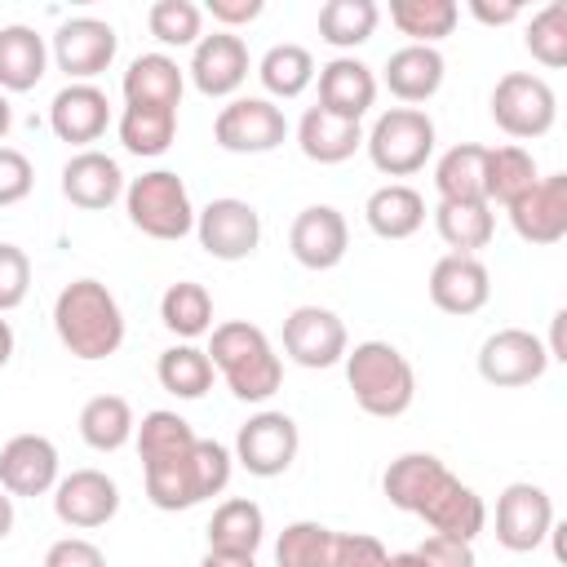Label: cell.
<instances>
[{
	"label": "cell",
	"mask_w": 567,
	"mask_h": 567,
	"mask_svg": "<svg viewBox=\"0 0 567 567\" xmlns=\"http://www.w3.org/2000/svg\"><path fill=\"white\" fill-rule=\"evenodd\" d=\"M35 186V168L18 146H0V208H13L31 195Z\"/></svg>",
	"instance_id": "46"
},
{
	"label": "cell",
	"mask_w": 567,
	"mask_h": 567,
	"mask_svg": "<svg viewBox=\"0 0 567 567\" xmlns=\"http://www.w3.org/2000/svg\"><path fill=\"white\" fill-rule=\"evenodd\" d=\"M381 492L394 509L403 514H416L430 532L439 536H456V540H470L487 527V505L483 496L461 483L434 452H403L385 465L381 474Z\"/></svg>",
	"instance_id": "2"
},
{
	"label": "cell",
	"mask_w": 567,
	"mask_h": 567,
	"mask_svg": "<svg viewBox=\"0 0 567 567\" xmlns=\"http://www.w3.org/2000/svg\"><path fill=\"white\" fill-rule=\"evenodd\" d=\"M208 549H221V554H257L261 540H266V514L257 501L248 496H230L213 509L208 518Z\"/></svg>",
	"instance_id": "30"
},
{
	"label": "cell",
	"mask_w": 567,
	"mask_h": 567,
	"mask_svg": "<svg viewBox=\"0 0 567 567\" xmlns=\"http://www.w3.org/2000/svg\"><path fill=\"white\" fill-rule=\"evenodd\" d=\"M261 0H208L204 13H213V22H221V31H235V27H248L261 18Z\"/></svg>",
	"instance_id": "49"
},
{
	"label": "cell",
	"mask_w": 567,
	"mask_h": 567,
	"mask_svg": "<svg viewBox=\"0 0 567 567\" xmlns=\"http://www.w3.org/2000/svg\"><path fill=\"white\" fill-rule=\"evenodd\" d=\"M346 385L354 394V403L368 412V416H381V421H394L412 408L416 399V372L408 363V354L390 341H359L354 350H346Z\"/></svg>",
	"instance_id": "5"
},
{
	"label": "cell",
	"mask_w": 567,
	"mask_h": 567,
	"mask_svg": "<svg viewBox=\"0 0 567 567\" xmlns=\"http://www.w3.org/2000/svg\"><path fill=\"white\" fill-rule=\"evenodd\" d=\"M31 292V257L18 244H0V315L18 310Z\"/></svg>",
	"instance_id": "44"
},
{
	"label": "cell",
	"mask_w": 567,
	"mask_h": 567,
	"mask_svg": "<svg viewBox=\"0 0 567 567\" xmlns=\"http://www.w3.org/2000/svg\"><path fill=\"white\" fill-rule=\"evenodd\" d=\"M124 213H128L133 230H142L146 239H159V244L186 239L195 230L190 190L173 168H151V173L133 177L124 186Z\"/></svg>",
	"instance_id": "6"
},
{
	"label": "cell",
	"mask_w": 567,
	"mask_h": 567,
	"mask_svg": "<svg viewBox=\"0 0 567 567\" xmlns=\"http://www.w3.org/2000/svg\"><path fill=\"white\" fill-rule=\"evenodd\" d=\"M523 44H527V53H532L540 66H549V71L567 66V4L554 0V4L536 9V13L527 18Z\"/></svg>",
	"instance_id": "43"
},
{
	"label": "cell",
	"mask_w": 567,
	"mask_h": 567,
	"mask_svg": "<svg viewBox=\"0 0 567 567\" xmlns=\"http://www.w3.org/2000/svg\"><path fill=\"white\" fill-rule=\"evenodd\" d=\"M434 230H439V239L452 252L478 257V248H487L492 235H496V213H492V204H452V199H439L434 204Z\"/></svg>",
	"instance_id": "32"
},
{
	"label": "cell",
	"mask_w": 567,
	"mask_h": 567,
	"mask_svg": "<svg viewBox=\"0 0 567 567\" xmlns=\"http://www.w3.org/2000/svg\"><path fill=\"white\" fill-rule=\"evenodd\" d=\"M155 377H159V385L168 390V394H177V399H204L208 390H213V359H208V350H199L195 341H177V346H168L164 354H159V363H155Z\"/></svg>",
	"instance_id": "39"
},
{
	"label": "cell",
	"mask_w": 567,
	"mask_h": 567,
	"mask_svg": "<svg viewBox=\"0 0 567 567\" xmlns=\"http://www.w3.org/2000/svg\"><path fill=\"white\" fill-rule=\"evenodd\" d=\"M159 323L182 341H195V337L213 332V297H208V288L195 284V279L168 284L164 297H159Z\"/></svg>",
	"instance_id": "37"
},
{
	"label": "cell",
	"mask_w": 567,
	"mask_h": 567,
	"mask_svg": "<svg viewBox=\"0 0 567 567\" xmlns=\"http://www.w3.org/2000/svg\"><path fill=\"white\" fill-rule=\"evenodd\" d=\"M284 137L288 120L270 97H230L213 120V142L230 155H270Z\"/></svg>",
	"instance_id": "11"
},
{
	"label": "cell",
	"mask_w": 567,
	"mask_h": 567,
	"mask_svg": "<svg viewBox=\"0 0 567 567\" xmlns=\"http://www.w3.org/2000/svg\"><path fill=\"white\" fill-rule=\"evenodd\" d=\"M470 13L483 22V27H509L523 18V4L505 0V4H487V0H470Z\"/></svg>",
	"instance_id": "50"
},
{
	"label": "cell",
	"mask_w": 567,
	"mask_h": 567,
	"mask_svg": "<svg viewBox=\"0 0 567 567\" xmlns=\"http://www.w3.org/2000/svg\"><path fill=\"white\" fill-rule=\"evenodd\" d=\"M297 452H301V430H297V421H292L288 412L266 408V412H257V416H248V421L239 425L230 456H235L252 478H279V474L292 470Z\"/></svg>",
	"instance_id": "9"
},
{
	"label": "cell",
	"mask_w": 567,
	"mask_h": 567,
	"mask_svg": "<svg viewBox=\"0 0 567 567\" xmlns=\"http://www.w3.org/2000/svg\"><path fill=\"white\" fill-rule=\"evenodd\" d=\"M257 80H261V89L270 97L292 102V97H301L315 84V58H310L306 44H288V40L270 44L261 53V62H257Z\"/></svg>",
	"instance_id": "36"
},
{
	"label": "cell",
	"mask_w": 567,
	"mask_h": 567,
	"mask_svg": "<svg viewBox=\"0 0 567 567\" xmlns=\"http://www.w3.org/2000/svg\"><path fill=\"white\" fill-rule=\"evenodd\" d=\"M297 146L315 164H346L363 146V124L341 120L323 106H306L297 120Z\"/></svg>",
	"instance_id": "28"
},
{
	"label": "cell",
	"mask_w": 567,
	"mask_h": 567,
	"mask_svg": "<svg viewBox=\"0 0 567 567\" xmlns=\"http://www.w3.org/2000/svg\"><path fill=\"white\" fill-rule=\"evenodd\" d=\"M416 558H421L425 567H478V558H474V545H470V540L439 536V532H430V536L421 540Z\"/></svg>",
	"instance_id": "47"
},
{
	"label": "cell",
	"mask_w": 567,
	"mask_h": 567,
	"mask_svg": "<svg viewBox=\"0 0 567 567\" xmlns=\"http://www.w3.org/2000/svg\"><path fill=\"white\" fill-rule=\"evenodd\" d=\"M385 563V545L368 532H332V554L328 567H381Z\"/></svg>",
	"instance_id": "45"
},
{
	"label": "cell",
	"mask_w": 567,
	"mask_h": 567,
	"mask_svg": "<svg viewBox=\"0 0 567 567\" xmlns=\"http://www.w3.org/2000/svg\"><path fill=\"white\" fill-rule=\"evenodd\" d=\"M115 133H120V146H124L128 155L155 159V155H164V151L173 146V137H177V111H168V106H124Z\"/></svg>",
	"instance_id": "34"
},
{
	"label": "cell",
	"mask_w": 567,
	"mask_h": 567,
	"mask_svg": "<svg viewBox=\"0 0 567 567\" xmlns=\"http://www.w3.org/2000/svg\"><path fill=\"white\" fill-rule=\"evenodd\" d=\"M58 71L66 75V84H93L120 53V35L111 22L102 18H66L58 31H53V44H49Z\"/></svg>",
	"instance_id": "10"
},
{
	"label": "cell",
	"mask_w": 567,
	"mask_h": 567,
	"mask_svg": "<svg viewBox=\"0 0 567 567\" xmlns=\"http://www.w3.org/2000/svg\"><path fill=\"white\" fill-rule=\"evenodd\" d=\"M49 71V44L35 27H0V93H31Z\"/></svg>",
	"instance_id": "27"
},
{
	"label": "cell",
	"mask_w": 567,
	"mask_h": 567,
	"mask_svg": "<svg viewBox=\"0 0 567 567\" xmlns=\"http://www.w3.org/2000/svg\"><path fill=\"white\" fill-rule=\"evenodd\" d=\"M540 177L532 151H523L518 142H505V146H487V168H483V195L487 204H501L509 208L523 190H532Z\"/></svg>",
	"instance_id": "33"
},
{
	"label": "cell",
	"mask_w": 567,
	"mask_h": 567,
	"mask_svg": "<svg viewBox=\"0 0 567 567\" xmlns=\"http://www.w3.org/2000/svg\"><path fill=\"white\" fill-rule=\"evenodd\" d=\"M346 248H350V226H346L341 208H332V204H306L288 226V252L306 270L341 266Z\"/></svg>",
	"instance_id": "17"
},
{
	"label": "cell",
	"mask_w": 567,
	"mask_h": 567,
	"mask_svg": "<svg viewBox=\"0 0 567 567\" xmlns=\"http://www.w3.org/2000/svg\"><path fill=\"white\" fill-rule=\"evenodd\" d=\"M199 567H257V554H221V549H208L199 558Z\"/></svg>",
	"instance_id": "51"
},
{
	"label": "cell",
	"mask_w": 567,
	"mask_h": 567,
	"mask_svg": "<svg viewBox=\"0 0 567 567\" xmlns=\"http://www.w3.org/2000/svg\"><path fill=\"white\" fill-rule=\"evenodd\" d=\"M381 567H425V563L416 558V549H403V554H385Z\"/></svg>",
	"instance_id": "54"
},
{
	"label": "cell",
	"mask_w": 567,
	"mask_h": 567,
	"mask_svg": "<svg viewBox=\"0 0 567 567\" xmlns=\"http://www.w3.org/2000/svg\"><path fill=\"white\" fill-rule=\"evenodd\" d=\"M443 75H447V62L439 49L430 44H403L385 58V89L403 102V106H416V102H430L439 89H443Z\"/></svg>",
	"instance_id": "25"
},
{
	"label": "cell",
	"mask_w": 567,
	"mask_h": 567,
	"mask_svg": "<svg viewBox=\"0 0 567 567\" xmlns=\"http://www.w3.org/2000/svg\"><path fill=\"white\" fill-rule=\"evenodd\" d=\"M53 332L66 354L102 363L124 346V310L102 279H71L53 297Z\"/></svg>",
	"instance_id": "3"
},
{
	"label": "cell",
	"mask_w": 567,
	"mask_h": 567,
	"mask_svg": "<svg viewBox=\"0 0 567 567\" xmlns=\"http://www.w3.org/2000/svg\"><path fill=\"white\" fill-rule=\"evenodd\" d=\"M133 443L142 456L146 501L164 514L195 509L217 492H226L230 483V470H235L230 447L217 439H199L190 421L168 408L146 412L142 425L133 430Z\"/></svg>",
	"instance_id": "1"
},
{
	"label": "cell",
	"mask_w": 567,
	"mask_h": 567,
	"mask_svg": "<svg viewBox=\"0 0 567 567\" xmlns=\"http://www.w3.org/2000/svg\"><path fill=\"white\" fill-rule=\"evenodd\" d=\"M554 532V501L540 483H509L496 496V545L509 554H532Z\"/></svg>",
	"instance_id": "14"
},
{
	"label": "cell",
	"mask_w": 567,
	"mask_h": 567,
	"mask_svg": "<svg viewBox=\"0 0 567 567\" xmlns=\"http://www.w3.org/2000/svg\"><path fill=\"white\" fill-rule=\"evenodd\" d=\"M315 75H319V106L323 111H332L341 120H354V124L372 111V102H377V75H372L368 62L341 53V58L323 62Z\"/></svg>",
	"instance_id": "24"
},
{
	"label": "cell",
	"mask_w": 567,
	"mask_h": 567,
	"mask_svg": "<svg viewBox=\"0 0 567 567\" xmlns=\"http://www.w3.org/2000/svg\"><path fill=\"white\" fill-rule=\"evenodd\" d=\"M124 89V106H182V89H186V71L177 66V58L168 53H137L120 80Z\"/></svg>",
	"instance_id": "26"
},
{
	"label": "cell",
	"mask_w": 567,
	"mask_h": 567,
	"mask_svg": "<svg viewBox=\"0 0 567 567\" xmlns=\"http://www.w3.org/2000/svg\"><path fill=\"white\" fill-rule=\"evenodd\" d=\"M111 124V102L97 84H62L49 102V128L58 142L89 151V142H97Z\"/></svg>",
	"instance_id": "22"
},
{
	"label": "cell",
	"mask_w": 567,
	"mask_h": 567,
	"mask_svg": "<svg viewBox=\"0 0 567 567\" xmlns=\"http://www.w3.org/2000/svg\"><path fill=\"white\" fill-rule=\"evenodd\" d=\"M146 27L164 49H195L204 35V9L195 0H155L146 9Z\"/></svg>",
	"instance_id": "41"
},
{
	"label": "cell",
	"mask_w": 567,
	"mask_h": 567,
	"mask_svg": "<svg viewBox=\"0 0 567 567\" xmlns=\"http://www.w3.org/2000/svg\"><path fill=\"white\" fill-rule=\"evenodd\" d=\"M195 239L217 261H244L261 248V213L248 199L221 195L195 213Z\"/></svg>",
	"instance_id": "12"
},
{
	"label": "cell",
	"mask_w": 567,
	"mask_h": 567,
	"mask_svg": "<svg viewBox=\"0 0 567 567\" xmlns=\"http://www.w3.org/2000/svg\"><path fill=\"white\" fill-rule=\"evenodd\" d=\"M13 518H18V514H13V496L0 487V540L13 532Z\"/></svg>",
	"instance_id": "53"
},
{
	"label": "cell",
	"mask_w": 567,
	"mask_h": 567,
	"mask_svg": "<svg viewBox=\"0 0 567 567\" xmlns=\"http://www.w3.org/2000/svg\"><path fill=\"white\" fill-rule=\"evenodd\" d=\"M430 301L443 310V315H478L492 297V275L478 257H465V252H443L434 266H430Z\"/></svg>",
	"instance_id": "20"
},
{
	"label": "cell",
	"mask_w": 567,
	"mask_h": 567,
	"mask_svg": "<svg viewBox=\"0 0 567 567\" xmlns=\"http://www.w3.org/2000/svg\"><path fill=\"white\" fill-rule=\"evenodd\" d=\"M248 66H252L248 44L235 31H213V35H199V44L190 49L186 75L204 97H230L248 80Z\"/></svg>",
	"instance_id": "19"
},
{
	"label": "cell",
	"mask_w": 567,
	"mask_h": 567,
	"mask_svg": "<svg viewBox=\"0 0 567 567\" xmlns=\"http://www.w3.org/2000/svg\"><path fill=\"white\" fill-rule=\"evenodd\" d=\"M58 447L44 434H13L0 447V487L9 496H44L58 487Z\"/></svg>",
	"instance_id": "21"
},
{
	"label": "cell",
	"mask_w": 567,
	"mask_h": 567,
	"mask_svg": "<svg viewBox=\"0 0 567 567\" xmlns=\"http://www.w3.org/2000/svg\"><path fill=\"white\" fill-rule=\"evenodd\" d=\"M363 221H368V230L377 235V239H412L421 226H425V199H421V190L416 186H408V182H385V186H377L372 195H368V204H363Z\"/></svg>",
	"instance_id": "29"
},
{
	"label": "cell",
	"mask_w": 567,
	"mask_h": 567,
	"mask_svg": "<svg viewBox=\"0 0 567 567\" xmlns=\"http://www.w3.org/2000/svg\"><path fill=\"white\" fill-rule=\"evenodd\" d=\"M44 567H106V554L84 536H62L44 549Z\"/></svg>",
	"instance_id": "48"
},
{
	"label": "cell",
	"mask_w": 567,
	"mask_h": 567,
	"mask_svg": "<svg viewBox=\"0 0 567 567\" xmlns=\"http://www.w3.org/2000/svg\"><path fill=\"white\" fill-rule=\"evenodd\" d=\"M350 350L346 323L328 306H297L284 319V354L297 368H337Z\"/></svg>",
	"instance_id": "15"
},
{
	"label": "cell",
	"mask_w": 567,
	"mask_h": 567,
	"mask_svg": "<svg viewBox=\"0 0 567 567\" xmlns=\"http://www.w3.org/2000/svg\"><path fill=\"white\" fill-rule=\"evenodd\" d=\"M208 359H213V372H221L226 390L244 403H266L284 385V363L270 337L248 319L217 323L208 341Z\"/></svg>",
	"instance_id": "4"
},
{
	"label": "cell",
	"mask_w": 567,
	"mask_h": 567,
	"mask_svg": "<svg viewBox=\"0 0 567 567\" xmlns=\"http://www.w3.org/2000/svg\"><path fill=\"white\" fill-rule=\"evenodd\" d=\"M363 151L377 173L385 177H412L434 155V120L421 106H390L372 120L363 133Z\"/></svg>",
	"instance_id": "7"
},
{
	"label": "cell",
	"mask_w": 567,
	"mask_h": 567,
	"mask_svg": "<svg viewBox=\"0 0 567 567\" xmlns=\"http://www.w3.org/2000/svg\"><path fill=\"white\" fill-rule=\"evenodd\" d=\"M390 22L399 27V35H408V44H439L456 31L461 9L456 0H390Z\"/></svg>",
	"instance_id": "38"
},
{
	"label": "cell",
	"mask_w": 567,
	"mask_h": 567,
	"mask_svg": "<svg viewBox=\"0 0 567 567\" xmlns=\"http://www.w3.org/2000/svg\"><path fill=\"white\" fill-rule=\"evenodd\" d=\"M505 213L523 244H536V248L558 244L567 235V173L536 177V186L523 190Z\"/></svg>",
	"instance_id": "18"
},
{
	"label": "cell",
	"mask_w": 567,
	"mask_h": 567,
	"mask_svg": "<svg viewBox=\"0 0 567 567\" xmlns=\"http://www.w3.org/2000/svg\"><path fill=\"white\" fill-rule=\"evenodd\" d=\"M496 128L505 137H518V142H532V137H545L558 120V97L549 89L545 75H532V71H505L492 89V102H487Z\"/></svg>",
	"instance_id": "8"
},
{
	"label": "cell",
	"mask_w": 567,
	"mask_h": 567,
	"mask_svg": "<svg viewBox=\"0 0 567 567\" xmlns=\"http://www.w3.org/2000/svg\"><path fill=\"white\" fill-rule=\"evenodd\" d=\"M9 128H13V106H9V97L0 93V146H4V137H9Z\"/></svg>",
	"instance_id": "55"
},
{
	"label": "cell",
	"mask_w": 567,
	"mask_h": 567,
	"mask_svg": "<svg viewBox=\"0 0 567 567\" xmlns=\"http://www.w3.org/2000/svg\"><path fill=\"white\" fill-rule=\"evenodd\" d=\"M124 173L120 164L106 155V151H75L66 164H62V195L84 208V213H102L111 208L115 199H124Z\"/></svg>",
	"instance_id": "23"
},
{
	"label": "cell",
	"mask_w": 567,
	"mask_h": 567,
	"mask_svg": "<svg viewBox=\"0 0 567 567\" xmlns=\"http://www.w3.org/2000/svg\"><path fill=\"white\" fill-rule=\"evenodd\" d=\"M332 554V527L315 518H297L279 532L275 540V563L279 567H328Z\"/></svg>",
	"instance_id": "42"
},
{
	"label": "cell",
	"mask_w": 567,
	"mask_h": 567,
	"mask_svg": "<svg viewBox=\"0 0 567 567\" xmlns=\"http://www.w3.org/2000/svg\"><path fill=\"white\" fill-rule=\"evenodd\" d=\"M483 168H487V146H478V142H456L452 151H443L439 164H434V190H439V199H452V204H487V195H483Z\"/></svg>",
	"instance_id": "31"
},
{
	"label": "cell",
	"mask_w": 567,
	"mask_h": 567,
	"mask_svg": "<svg viewBox=\"0 0 567 567\" xmlns=\"http://www.w3.org/2000/svg\"><path fill=\"white\" fill-rule=\"evenodd\" d=\"M53 514H58V523H66L75 532L106 527L120 514V487L102 470H71L53 487Z\"/></svg>",
	"instance_id": "16"
},
{
	"label": "cell",
	"mask_w": 567,
	"mask_h": 567,
	"mask_svg": "<svg viewBox=\"0 0 567 567\" xmlns=\"http://www.w3.org/2000/svg\"><path fill=\"white\" fill-rule=\"evenodd\" d=\"M13 346H18V337H13V323L0 315V368L13 359Z\"/></svg>",
	"instance_id": "52"
},
{
	"label": "cell",
	"mask_w": 567,
	"mask_h": 567,
	"mask_svg": "<svg viewBox=\"0 0 567 567\" xmlns=\"http://www.w3.org/2000/svg\"><path fill=\"white\" fill-rule=\"evenodd\" d=\"M549 368L545 341L527 328H496L483 346H478V377L496 390H518L540 381Z\"/></svg>",
	"instance_id": "13"
},
{
	"label": "cell",
	"mask_w": 567,
	"mask_h": 567,
	"mask_svg": "<svg viewBox=\"0 0 567 567\" xmlns=\"http://www.w3.org/2000/svg\"><path fill=\"white\" fill-rule=\"evenodd\" d=\"M133 430H137V421H133V408L124 394H93L80 408V439L93 452H120L133 439Z\"/></svg>",
	"instance_id": "35"
},
{
	"label": "cell",
	"mask_w": 567,
	"mask_h": 567,
	"mask_svg": "<svg viewBox=\"0 0 567 567\" xmlns=\"http://www.w3.org/2000/svg\"><path fill=\"white\" fill-rule=\"evenodd\" d=\"M381 22L377 0H328L319 9V40L332 49H359L372 40Z\"/></svg>",
	"instance_id": "40"
}]
</instances>
